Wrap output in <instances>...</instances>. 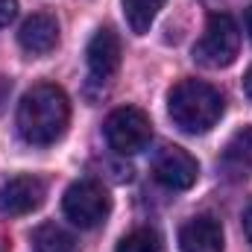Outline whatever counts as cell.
<instances>
[{"label":"cell","instance_id":"9c48e42d","mask_svg":"<svg viewBox=\"0 0 252 252\" xmlns=\"http://www.w3.org/2000/svg\"><path fill=\"white\" fill-rule=\"evenodd\" d=\"M18 44L30 53V56H47L50 50H56L59 44V21L47 12H35L21 24L18 32Z\"/></svg>","mask_w":252,"mask_h":252},{"label":"cell","instance_id":"7a4b0ae2","mask_svg":"<svg viewBox=\"0 0 252 252\" xmlns=\"http://www.w3.org/2000/svg\"><path fill=\"white\" fill-rule=\"evenodd\" d=\"M167 112H170V121L182 132L205 135L223 118L226 100L214 85H208L202 79H182L179 85H173V91L167 97Z\"/></svg>","mask_w":252,"mask_h":252},{"label":"cell","instance_id":"e0dca14e","mask_svg":"<svg viewBox=\"0 0 252 252\" xmlns=\"http://www.w3.org/2000/svg\"><path fill=\"white\" fill-rule=\"evenodd\" d=\"M244 91H247V97H250V103H252V67L247 70V76H244Z\"/></svg>","mask_w":252,"mask_h":252},{"label":"cell","instance_id":"30bf717a","mask_svg":"<svg viewBox=\"0 0 252 252\" xmlns=\"http://www.w3.org/2000/svg\"><path fill=\"white\" fill-rule=\"evenodd\" d=\"M220 173L229 182L252 179V126L238 129L226 141V147L220 153Z\"/></svg>","mask_w":252,"mask_h":252},{"label":"cell","instance_id":"277c9868","mask_svg":"<svg viewBox=\"0 0 252 252\" xmlns=\"http://www.w3.org/2000/svg\"><path fill=\"white\" fill-rule=\"evenodd\" d=\"M64 217L79 226V229H94L100 223H106L109 211H112V196L97 179H79L64 190L62 199Z\"/></svg>","mask_w":252,"mask_h":252},{"label":"cell","instance_id":"ac0fdd59","mask_svg":"<svg viewBox=\"0 0 252 252\" xmlns=\"http://www.w3.org/2000/svg\"><path fill=\"white\" fill-rule=\"evenodd\" d=\"M247 32H250V38H252V9L247 12Z\"/></svg>","mask_w":252,"mask_h":252},{"label":"cell","instance_id":"5b68a950","mask_svg":"<svg viewBox=\"0 0 252 252\" xmlns=\"http://www.w3.org/2000/svg\"><path fill=\"white\" fill-rule=\"evenodd\" d=\"M103 132H106L109 147L118 156H135V153L147 150L150 141H153V124H150V118L141 109H135V106L115 109L106 118Z\"/></svg>","mask_w":252,"mask_h":252},{"label":"cell","instance_id":"6da1fadb","mask_svg":"<svg viewBox=\"0 0 252 252\" xmlns=\"http://www.w3.org/2000/svg\"><path fill=\"white\" fill-rule=\"evenodd\" d=\"M70 103L59 85H32L18 103V132L32 147H50L67 132Z\"/></svg>","mask_w":252,"mask_h":252},{"label":"cell","instance_id":"5bb4252c","mask_svg":"<svg viewBox=\"0 0 252 252\" xmlns=\"http://www.w3.org/2000/svg\"><path fill=\"white\" fill-rule=\"evenodd\" d=\"M118 252H164V238L156 229L141 226V229H132L129 235L121 238Z\"/></svg>","mask_w":252,"mask_h":252},{"label":"cell","instance_id":"ba28073f","mask_svg":"<svg viewBox=\"0 0 252 252\" xmlns=\"http://www.w3.org/2000/svg\"><path fill=\"white\" fill-rule=\"evenodd\" d=\"M44 196H47V185L38 176H32V173L12 176L0 185V214H6V217L30 214L35 208H41Z\"/></svg>","mask_w":252,"mask_h":252},{"label":"cell","instance_id":"4fadbf2b","mask_svg":"<svg viewBox=\"0 0 252 252\" xmlns=\"http://www.w3.org/2000/svg\"><path fill=\"white\" fill-rule=\"evenodd\" d=\"M167 0H124V15H126V24L132 27L135 35H144L150 32L156 15L161 12Z\"/></svg>","mask_w":252,"mask_h":252},{"label":"cell","instance_id":"2e32d148","mask_svg":"<svg viewBox=\"0 0 252 252\" xmlns=\"http://www.w3.org/2000/svg\"><path fill=\"white\" fill-rule=\"evenodd\" d=\"M244 232H247V238H250V244H252V205L247 208V214H244Z\"/></svg>","mask_w":252,"mask_h":252},{"label":"cell","instance_id":"8992f818","mask_svg":"<svg viewBox=\"0 0 252 252\" xmlns=\"http://www.w3.org/2000/svg\"><path fill=\"white\" fill-rule=\"evenodd\" d=\"M121 67V38L115 35V30L103 27L94 32V38L88 41V94H103L115 73Z\"/></svg>","mask_w":252,"mask_h":252},{"label":"cell","instance_id":"52a82bcc","mask_svg":"<svg viewBox=\"0 0 252 252\" xmlns=\"http://www.w3.org/2000/svg\"><path fill=\"white\" fill-rule=\"evenodd\" d=\"M153 176L170 190H188L199 176V164L188 150H182L176 144H167L153 158Z\"/></svg>","mask_w":252,"mask_h":252},{"label":"cell","instance_id":"7c38bea8","mask_svg":"<svg viewBox=\"0 0 252 252\" xmlns=\"http://www.w3.org/2000/svg\"><path fill=\"white\" fill-rule=\"evenodd\" d=\"M32 252H79V244L59 223H41L32 232Z\"/></svg>","mask_w":252,"mask_h":252},{"label":"cell","instance_id":"3957f363","mask_svg":"<svg viewBox=\"0 0 252 252\" xmlns=\"http://www.w3.org/2000/svg\"><path fill=\"white\" fill-rule=\"evenodd\" d=\"M238 50H241V30L235 18L226 12H214L205 24V32L193 44V59L202 67L220 70L238 59Z\"/></svg>","mask_w":252,"mask_h":252},{"label":"cell","instance_id":"9a60e30c","mask_svg":"<svg viewBox=\"0 0 252 252\" xmlns=\"http://www.w3.org/2000/svg\"><path fill=\"white\" fill-rule=\"evenodd\" d=\"M15 12H18V3H15V0H0V30L12 24Z\"/></svg>","mask_w":252,"mask_h":252},{"label":"cell","instance_id":"8fae6325","mask_svg":"<svg viewBox=\"0 0 252 252\" xmlns=\"http://www.w3.org/2000/svg\"><path fill=\"white\" fill-rule=\"evenodd\" d=\"M182 252H223V226L214 217H190L179 232Z\"/></svg>","mask_w":252,"mask_h":252}]
</instances>
